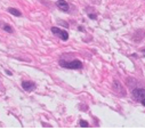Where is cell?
Listing matches in <instances>:
<instances>
[{
    "mask_svg": "<svg viewBox=\"0 0 145 130\" xmlns=\"http://www.w3.org/2000/svg\"><path fill=\"white\" fill-rule=\"evenodd\" d=\"M59 65H61L62 67H66L70 70H79L82 67V63L79 61V59H74V61H70V62L61 61L59 62Z\"/></svg>",
    "mask_w": 145,
    "mask_h": 130,
    "instance_id": "1",
    "label": "cell"
},
{
    "mask_svg": "<svg viewBox=\"0 0 145 130\" xmlns=\"http://www.w3.org/2000/svg\"><path fill=\"white\" fill-rule=\"evenodd\" d=\"M52 32L55 34V36H57L58 38H61L62 40H64V41H66L69 39V33L66 32V31H64V30H62V29H59V27H52Z\"/></svg>",
    "mask_w": 145,
    "mask_h": 130,
    "instance_id": "2",
    "label": "cell"
},
{
    "mask_svg": "<svg viewBox=\"0 0 145 130\" xmlns=\"http://www.w3.org/2000/svg\"><path fill=\"white\" fill-rule=\"evenodd\" d=\"M133 96L136 100H142L145 98V89L143 88H136L133 90Z\"/></svg>",
    "mask_w": 145,
    "mask_h": 130,
    "instance_id": "3",
    "label": "cell"
},
{
    "mask_svg": "<svg viewBox=\"0 0 145 130\" xmlns=\"http://www.w3.org/2000/svg\"><path fill=\"white\" fill-rule=\"evenodd\" d=\"M113 89H114L115 93H118V94H120V95H125L124 88H122L121 83L118 80H114V82H113Z\"/></svg>",
    "mask_w": 145,
    "mask_h": 130,
    "instance_id": "4",
    "label": "cell"
},
{
    "mask_svg": "<svg viewBox=\"0 0 145 130\" xmlns=\"http://www.w3.org/2000/svg\"><path fill=\"white\" fill-rule=\"evenodd\" d=\"M22 87H23L24 90L26 91H32L34 88H36V84L33 82H30V81H23L22 82Z\"/></svg>",
    "mask_w": 145,
    "mask_h": 130,
    "instance_id": "5",
    "label": "cell"
},
{
    "mask_svg": "<svg viewBox=\"0 0 145 130\" xmlns=\"http://www.w3.org/2000/svg\"><path fill=\"white\" fill-rule=\"evenodd\" d=\"M56 5H57V7L61 9L62 12H68L69 8H70V7H69V4L66 1H64V0H58Z\"/></svg>",
    "mask_w": 145,
    "mask_h": 130,
    "instance_id": "6",
    "label": "cell"
},
{
    "mask_svg": "<svg viewBox=\"0 0 145 130\" xmlns=\"http://www.w3.org/2000/svg\"><path fill=\"white\" fill-rule=\"evenodd\" d=\"M8 12L10 13V14H13L14 16H21V12L20 10H17V9H15V8H9L8 9Z\"/></svg>",
    "mask_w": 145,
    "mask_h": 130,
    "instance_id": "7",
    "label": "cell"
},
{
    "mask_svg": "<svg viewBox=\"0 0 145 130\" xmlns=\"http://www.w3.org/2000/svg\"><path fill=\"white\" fill-rule=\"evenodd\" d=\"M2 29L6 31V32H8V33H13V29L9 26V25L7 24H5V25H2Z\"/></svg>",
    "mask_w": 145,
    "mask_h": 130,
    "instance_id": "8",
    "label": "cell"
},
{
    "mask_svg": "<svg viewBox=\"0 0 145 130\" xmlns=\"http://www.w3.org/2000/svg\"><path fill=\"white\" fill-rule=\"evenodd\" d=\"M80 126L83 127V128H87V127H89V125H88L87 121H85V120H81L80 121Z\"/></svg>",
    "mask_w": 145,
    "mask_h": 130,
    "instance_id": "9",
    "label": "cell"
},
{
    "mask_svg": "<svg viewBox=\"0 0 145 130\" xmlns=\"http://www.w3.org/2000/svg\"><path fill=\"white\" fill-rule=\"evenodd\" d=\"M89 17H90V18H93V20H95V18H96V16H95V15H91V14L89 15Z\"/></svg>",
    "mask_w": 145,
    "mask_h": 130,
    "instance_id": "10",
    "label": "cell"
},
{
    "mask_svg": "<svg viewBox=\"0 0 145 130\" xmlns=\"http://www.w3.org/2000/svg\"><path fill=\"white\" fill-rule=\"evenodd\" d=\"M141 102H142V104H143V106H145V98H144V99H142Z\"/></svg>",
    "mask_w": 145,
    "mask_h": 130,
    "instance_id": "11",
    "label": "cell"
}]
</instances>
